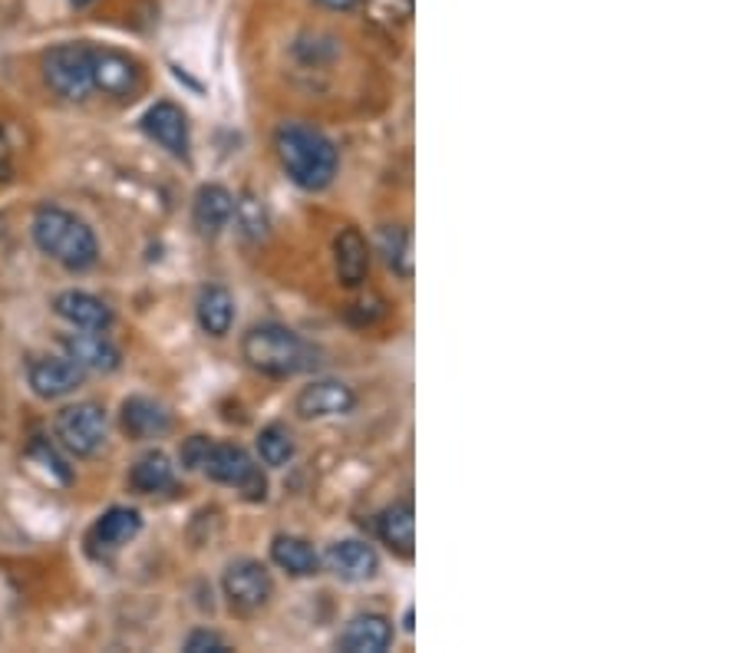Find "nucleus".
<instances>
[{
  "label": "nucleus",
  "mask_w": 742,
  "mask_h": 653,
  "mask_svg": "<svg viewBox=\"0 0 742 653\" xmlns=\"http://www.w3.org/2000/svg\"><path fill=\"white\" fill-rule=\"evenodd\" d=\"M43 80L47 86L70 100L83 103L93 93V67H90V47L87 43H60L43 57Z\"/></svg>",
  "instance_id": "nucleus-6"
},
{
  "label": "nucleus",
  "mask_w": 742,
  "mask_h": 653,
  "mask_svg": "<svg viewBox=\"0 0 742 653\" xmlns=\"http://www.w3.org/2000/svg\"><path fill=\"white\" fill-rule=\"evenodd\" d=\"M53 310L60 320H67L77 330H110L113 327V310L106 300L87 290H63L53 300Z\"/></svg>",
  "instance_id": "nucleus-14"
},
{
  "label": "nucleus",
  "mask_w": 742,
  "mask_h": 653,
  "mask_svg": "<svg viewBox=\"0 0 742 653\" xmlns=\"http://www.w3.org/2000/svg\"><path fill=\"white\" fill-rule=\"evenodd\" d=\"M321 7H327V10H340V13H347V10H354L360 0H317Z\"/></svg>",
  "instance_id": "nucleus-32"
},
{
  "label": "nucleus",
  "mask_w": 742,
  "mask_h": 653,
  "mask_svg": "<svg viewBox=\"0 0 742 653\" xmlns=\"http://www.w3.org/2000/svg\"><path fill=\"white\" fill-rule=\"evenodd\" d=\"M70 3H73V7H90L93 0H70Z\"/></svg>",
  "instance_id": "nucleus-33"
},
{
  "label": "nucleus",
  "mask_w": 742,
  "mask_h": 653,
  "mask_svg": "<svg viewBox=\"0 0 742 653\" xmlns=\"http://www.w3.org/2000/svg\"><path fill=\"white\" fill-rule=\"evenodd\" d=\"M142 132L152 142H159L169 155L189 159V149H192L189 116L175 103H155V106H149L145 116H142Z\"/></svg>",
  "instance_id": "nucleus-11"
},
{
  "label": "nucleus",
  "mask_w": 742,
  "mask_h": 653,
  "mask_svg": "<svg viewBox=\"0 0 742 653\" xmlns=\"http://www.w3.org/2000/svg\"><path fill=\"white\" fill-rule=\"evenodd\" d=\"M242 357L251 370L271 380H287L321 364V350L284 324H254L242 337Z\"/></svg>",
  "instance_id": "nucleus-2"
},
{
  "label": "nucleus",
  "mask_w": 742,
  "mask_h": 653,
  "mask_svg": "<svg viewBox=\"0 0 742 653\" xmlns=\"http://www.w3.org/2000/svg\"><path fill=\"white\" fill-rule=\"evenodd\" d=\"M90 67H93V90L113 100H132L142 90V63L123 50L90 47Z\"/></svg>",
  "instance_id": "nucleus-8"
},
{
  "label": "nucleus",
  "mask_w": 742,
  "mask_h": 653,
  "mask_svg": "<svg viewBox=\"0 0 742 653\" xmlns=\"http://www.w3.org/2000/svg\"><path fill=\"white\" fill-rule=\"evenodd\" d=\"M235 218V195L225 185H202L195 192V205H192V222L199 228V235L215 238L228 228V222Z\"/></svg>",
  "instance_id": "nucleus-17"
},
{
  "label": "nucleus",
  "mask_w": 742,
  "mask_h": 653,
  "mask_svg": "<svg viewBox=\"0 0 742 653\" xmlns=\"http://www.w3.org/2000/svg\"><path fill=\"white\" fill-rule=\"evenodd\" d=\"M294 452H297V442H294V432L287 426L271 422L257 432V456H261L264 466L281 469L294 459Z\"/></svg>",
  "instance_id": "nucleus-25"
},
{
  "label": "nucleus",
  "mask_w": 742,
  "mask_h": 653,
  "mask_svg": "<svg viewBox=\"0 0 742 653\" xmlns=\"http://www.w3.org/2000/svg\"><path fill=\"white\" fill-rule=\"evenodd\" d=\"M376 23L383 27H403L413 17V0H360Z\"/></svg>",
  "instance_id": "nucleus-26"
},
{
  "label": "nucleus",
  "mask_w": 742,
  "mask_h": 653,
  "mask_svg": "<svg viewBox=\"0 0 742 653\" xmlns=\"http://www.w3.org/2000/svg\"><path fill=\"white\" fill-rule=\"evenodd\" d=\"M139 531H142V516L135 509L116 506V509H110L100 522L93 524L90 544H100L103 551H116V548L129 544Z\"/></svg>",
  "instance_id": "nucleus-23"
},
{
  "label": "nucleus",
  "mask_w": 742,
  "mask_h": 653,
  "mask_svg": "<svg viewBox=\"0 0 742 653\" xmlns=\"http://www.w3.org/2000/svg\"><path fill=\"white\" fill-rule=\"evenodd\" d=\"M235 215L242 218V228L251 232V235H261V232H264V208H261L254 198L235 202Z\"/></svg>",
  "instance_id": "nucleus-30"
},
{
  "label": "nucleus",
  "mask_w": 742,
  "mask_h": 653,
  "mask_svg": "<svg viewBox=\"0 0 742 653\" xmlns=\"http://www.w3.org/2000/svg\"><path fill=\"white\" fill-rule=\"evenodd\" d=\"M53 436L70 456L90 459L106 446V409L90 399L63 406L53 419Z\"/></svg>",
  "instance_id": "nucleus-5"
},
{
  "label": "nucleus",
  "mask_w": 742,
  "mask_h": 653,
  "mask_svg": "<svg viewBox=\"0 0 742 653\" xmlns=\"http://www.w3.org/2000/svg\"><path fill=\"white\" fill-rule=\"evenodd\" d=\"M10 172H13L10 142H7V135H3V130H0V178H10Z\"/></svg>",
  "instance_id": "nucleus-31"
},
{
  "label": "nucleus",
  "mask_w": 742,
  "mask_h": 653,
  "mask_svg": "<svg viewBox=\"0 0 742 653\" xmlns=\"http://www.w3.org/2000/svg\"><path fill=\"white\" fill-rule=\"evenodd\" d=\"M357 409V392L340 380H314L294 399V412L301 419H337Z\"/></svg>",
  "instance_id": "nucleus-10"
},
{
  "label": "nucleus",
  "mask_w": 742,
  "mask_h": 653,
  "mask_svg": "<svg viewBox=\"0 0 742 653\" xmlns=\"http://www.w3.org/2000/svg\"><path fill=\"white\" fill-rule=\"evenodd\" d=\"M199 472H205L218 486L238 489L247 502H261L267 496V476L261 472V466L247 456L245 449L235 446V442H212Z\"/></svg>",
  "instance_id": "nucleus-4"
},
{
  "label": "nucleus",
  "mask_w": 742,
  "mask_h": 653,
  "mask_svg": "<svg viewBox=\"0 0 742 653\" xmlns=\"http://www.w3.org/2000/svg\"><path fill=\"white\" fill-rule=\"evenodd\" d=\"M376 245H379L383 262L389 264V271L396 277H403V280L413 277V232L406 225H386V228H379Z\"/></svg>",
  "instance_id": "nucleus-24"
},
{
  "label": "nucleus",
  "mask_w": 742,
  "mask_h": 653,
  "mask_svg": "<svg viewBox=\"0 0 742 653\" xmlns=\"http://www.w3.org/2000/svg\"><path fill=\"white\" fill-rule=\"evenodd\" d=\"M195 317H199V327L209 337H228L232 327H235V297H232V290L222 287V284L202 287V294L195 300Z\"/></svg>",
  "instance_id": "nucleus-20"
},
{
  "label": "nucleus",
  "mask_w": 742,
  "mask_h": 653,
  "mask_svg": "<svg viewBox=\"0 0 742 653\" xmlns=\"http://www.w3.org/2000/svg\"><path fill=\"white\" fill-rule=\"evenodd\" d=\"M271 561L291 578H314L321 571V554L314 551L311 541L297 534H277L271 541Z\"/></svg>",
  "instance_id": "nucleus-22"
},
{
  "label": "nucleus",
  "mask_w": 742,
  "mask_h": 653,
  "mask_svg": "<svg viewBox=\"0 0 742 653\" xmlns=\"http://www.w3.org/2000/svg\"><path fill=\"white\" fill-rule=\"evenodd\" d=\"M67 357L73 364H80L83 370H93V374H113L120 370L123 364V354L120 347L106 337V330H83V334H63L60 337Z\"/></svg>",
  "instance_id": "nucleus-12"
},
{
  "label": "nucleus",
  "mask_w": 742,
  "mask_h": 653,
  "mask_svg": "<svg viewBox=\"0 0 742 653\" xmlns=\"http://www.w3.org/2000/svg\"><path fill=\"white\" fill-rule=\"evenodd\" d=\"M87 380V370L73 364L67 354L63 357H33L27 364V384L40 399H63L77 392Z\"/></svg>",
  "instance_id": "nucleus-9"
},
{
  "label": "nucleus",
  "mask_w": 742,
  "mask_h": 653,
  "mask_svg": "<svg viewBox=\"0 0 742 653\" xmlns=\"http://www.w3.org/2000/svg\"><path fill=\"white\" fill-rule=\"evenodd\" d=\"M334 267L344 287H360L370 274V248L357 228H340L334 238Z\"/></svg>",
  "instance_id": "nucleus-18"
},
{
  "label": "nucleus",
  "mask_w": 742,
  "mask_h": 653,
  "mask_svg": "<svg viewBox=\"0 0 742 653\" xmlns=\"http://www.w3.org/2000/svg\"><path fill=\"white\" fill-rule=\"evenodd\" d=\"M120 426L129 439L145 442V439H162L172 429V416L162 402L149 396H129L120 412Z\"/></svg>",
  "instance_id": "nucleus-15"
},
{
  "label": "nucleus",
  "mask_w": 742,
  "mask_h": 653,
  "mask_svg": "<svg viewBox=\"0 0 742 653\" xmlns=\"http://www.w3.org/2000/svg\"><path fill=\"white\" fill-rule=\"evenodd\" d=\"M30 459H40V466L57 479V482H63V486H70L73 482V472H70V466L57 456V449L50 446V442H43V439H37L33 446H30Z\"/></svg>",
  "instance_id": "nucleus-27"
},
{
  "label": "nucleus",
  "mask_w": 742,
  "mask_h": 653,
  "mask_svg": "<svg viewBox=\"0 0 742 653\" xmlns=\"http://www.w3.org/2000/svg\"><path fill=\"white\" fill-rule=\"evenodd\" d=\"M129 486L139 492V496H159V492H169L175 486V466L165 452L159 449H149L142 452L132 469H129Z\"/></svg>",
  "instance_id": "nucleus-21"
},
{
  "label": "nucleus",
  "mask_w": 742,
  "mask_h": 653,
  "mask_svg": "<svg viewBox=\"0 0 742 653\" xmlns=\"http://www.w3.org/2000/svg\"><path fill=\"white\" fill-rule=\"evenodd\" d=\"M376 534L379 541L403 561L413 558V544H416V516H413V502H393L389 509L379 512L376 519Z\"/></svg>",
  "instance_id": "nucleus-19"
},
{
  "label": "nucleus",
  "mask_w": 742,
  "mask_h": 653,
  "mask_svg": "<svg viewBox=\"0 0 742 653\" xmlns=\"http://www.w3.org/2000/svg\"><path fill=\"white\" fill-rule=\"evenodd\" d=\"M185 651L189 653H225L228 651V644H225V637H218L215 631H192V634L185 637Z\"/></svg>",
  "instance_id": "nucleus-29"
},
{
  "label": "nucleus",
  "mask_w": 742,
  "mask_h": 653,
  "mask_svg": "<svg viewBox=\"0 0 742 653\" xmlns=\"http://www.w3.org/2000/svg\"><path fill=\"white\" fill-rule=\"evenodd\" d=\"M327 561V571H334L340 581H350V584H360V581H370L379 571V554L376 548L367 541H357V538H344L337 544L327 548L324 554Z\"/></svg>",
  "instance_id": "nucleus-13"
},
{
  "label": "nucleus",
  "mask_w": 742,
  "mask_h": 653,
  "mask_svg": "<svg viewBox=\"0 0 742 653\" xmlns=\"http://www.w3.org/2000/svg\"><path fill=\"white\" fill-rule=\"evenodd\" d=\"M274 152L281 169L294 185L304 192H324L340 165L337 145L321 130L301 126V123H284L274 132Z\"/></svg>",
  "instance_id": "nucleus-1"
},
{
  "label": "nucleus",
  "mask_w": 742,
  "mask_h": 653,
  "mask_svg": "<svg viewBox=\"0 0 742 653\" xmlns=\"http://www.w3.org/2000/svg\"><path fill=\"white\" fill-rule=\"evenodd\" d=\"M222 591L228 598V604L242 614L261 611L271 598H274V578L271 571L254 561V558H238L225 568L222 574Z\"/></svg>",
  "instance_id": "nucleus-7"
},
{
  "label": "nucleus",
  "mask_w": 742,
  "mask_h": 653,
  "mask_svg": "<svg viewBox=\"0 0 742 653\" xmlns=\"http://www.w3.org/2000/svg\"><path fill=\"white\" fill-rule=\"evenodd\" d=\"M393 641H396V628L386 614H357L344 628L337 647L344 653H383L393 647Z\"/></svg>",
  "instance_id": "nucleus-16"
},
{
  "label": "nucleus",
  "mask_w": 742,
  "mask_h": 653,
  "mask_svg": "<svg viewBox=\"0 0 742 653\" xmlns=\"http://www.w3.org/2000/svg\"><path fill=\"white\" fill-rule=\"evenodd\" d=\"M33 245L53 258L57 264H63L67 271H90L96 258H100V245H96V235L93 228L77 218L73 212L67 208H57V205H40L37 215H33Z\"/></svg>",
  "instance_id": "nucleus-3"
},
{
  "label": "nucleus",
  "mask_w": 742,
  "mask_h": 653,
  "mask_svg": "<svg viewBox=\"0 0 742 653\" xmlns=\"http://www.w3.org/2000/svg\"><path fill=\"white\" fill-rule=\"evenodd\" d=\"M209 446H212V439H209V436H189V439L182 442V449H179L182 466H185V469H192V472H199V469H202V462H205Z\"/></svg>",
  "instance_id": "nucleus-28"
}]
</instances>
